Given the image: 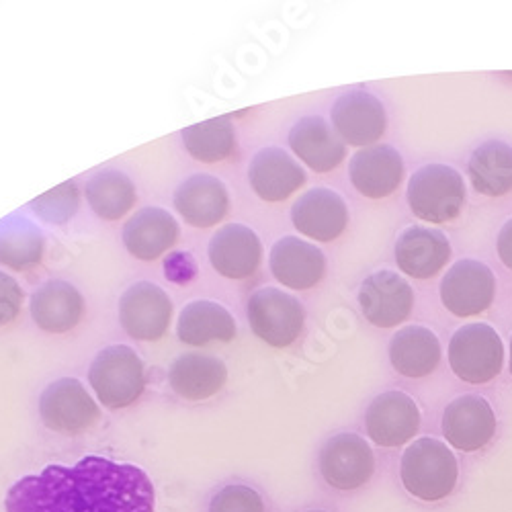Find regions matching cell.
<instances>
[{"instance_id":"7","label":"cell","mask_w":512,"mask_h":512,"mask_svg":"<svg viewBox=\"0 0 512 512\" xmlns=\"http://www.w3.org/2000/svg\"><path fill=\"white\" fill-rule=\"evenodd\" d=\"M318 467L322 480L330 488L353 492L373 478L375 455L363 437L355 433H338L322 447Z\"/></svg>"},{"instance_id":"36","label":"cell","mask_w":512,"mask_h":512,"mask_svg":"<svg viewBox=\"0 0 512 512\" xmlns=\"http://www.w3.org/2000/svg\"><path fill=\"white\" fill-rule=\"evenodd\" d=\"M496 250H498L502 265L512 271V218L508 222H504V226L500 228L498 240H496Z\"/></svg>"},{"instance_id":"22","label":"cell","mask_w":512,"mask_h":512,"mask_svg":"<svg viewBox=\"0 0 512 512\" xmlns=\"http://www.w3.org/2000/svg\"><path fill=\"white\" fill-rule=\"evenodd\" d=\"M175 207L181 218L193 228H211L220 224L230 209L226 185L211 175H195L179 185Z\"/></svg>"},{"instance_id":"24","label":"cell","mask_w":512,"mask_h":512,"mask_svg":"<svg viewBox=\"0 0 512 512\" xmlns=\"http://www.w3.org/2000/svg\"><path fill=\"white\" fill-rule=\"evenodd\" d=\"M179 240V224L166 209L146 207L123 228V244L140 261H154Z\"/></svg>"},{"instance_id":"32","label":"cell","mask_w":512,"mask_h":512,"mask_svg":"<svg viewBox=\"0 0 512 512\" xmlns=\"http://www.w3.org/2000/svg\"><path fill=\"white\" fill-rule=\"evenodd\" d=\"M78 203H80L78 185L74 181H66L54 187L52 191L33 199L29 207L37 213V218H41L44 222L54 226H64L78 211Z\"/></svg>"},{"instance_id":"25","label":"cell","mask_w":512,"mask_h":512,"mask_svg":"<svg viewBox=\"0 0 512 512\" xmlns=\"http://www.w3.org/2000/svg\"><path fill=\"white\" fill-rule=\"evenodd\" d=\"M228 379V369L222 359L189 353L179 357L168 371V383L173 392L191 402H203L222 392Z\"/></svg>"},{"instance_id":"18","label":"cell","mask_w":512,"mask_h":512,"mask_svg":"<svg viewBox=\"0 0 512 512\" xmlns=\"http://www.w3.org/2000/svg\"><path fill=\"white\" fill-rule=\"evenodd\" d=\"M398 269L412 279H431L451 261V244L441 230L410 226L396 240Z\"/></svg>"},{"instance_id":"37","label":"cell","mask_w":512,"mask_h":512,"mask_svg":"<svg viewBox=\"0 0 512 512\" xmlns=\"http://www.w3.org/2000/svg\"><path fill=\"white\" fill-rule=\"evenodd\" d=\"M510 373H512V338H510Z\"/></svg>"},{"instance_id":"6","label":"cell","mask_w":512,"mask_h":512,"mask_svg":"<svg viewBox=\"0 0 512 512\" xmlns=\"http://www.w3.org/2000/svg\"><path fill=\"white\" fill-rule=\"evenodd\" d=\"M246 316L252 332L275 349L291 347L304 332L306 310L302 302L275 287H265L250 295Z\"/></svg>"},{"instance_id":"9","label":"cell","mask_w":512,"mask_h":512,"mask_svg":"<svg viewBox=\"0 0 512 512\" xmlns=\"http://www.w3.org/2000/svg\"><path fill=\"white\" fill-rule=\"evenodd\" d=\"M173 320V302L164 289L150 281L127 287L119 300L121 328L136 340H160Z\"/></svg>"},{"instance_id":"15","label":"cell","mask_w":512,"mask_h":512,"mask_svg":"<svg viewBox=\"0 0 512 512\" xmlns=\"http://www.w3.org/2000/svg\"><path fill=\"white\" fill-rule=\"evenodd\" d=\"M291 222L306 238L332 242L343 236L349 226V207L336 191L316 187L293 203Z\"/></svg>"},{"instance_id":"38","label":"cell","mask_w":512,"mask_h":512,"mask_svg":"<svg viewBox=\"0 0 512 512\" xmlns=\"http://www.w3.org/2000/svg\"><path fill=\"white\" fill-rule=\"evenodd\" d=\"M308 512H326V510H308Z\"/></svg>"},{"instance_id":"10","label":"cell","mask_w":512,"mask_h":512,"mask_svg":"<svg viewBox=\"0 0 512 512\" xmlns=\"http://www.w3.org/2000/svg\"><path fill=\"white\" fill-rule=\"evenodd\" d=\"M496 297V277L488 265L465 259L455 263L441 281V302L457 318L484 314Z\"/></svg>"},{"instance_id":"34","label":"cell","mask_w":512,"mask_h":512,"mask_svg":"<svg viewBox=\"0 0 512 512\" xmlns=\"http://www.w3.org/2000/svg\"><path fill=\"white\" fill-rule=\"evenodd\" d=\"M23 297L19 283L5 271H0V326L13 322L19 316Z\"/></svg>"},{"instance_id":"4","label":"cell","mask_w":512,"mask_h":512,"mask_svg":"<svg viewBox=\"0 0 512 512\" xmlns=\"http://www.w3.org/2000/svg\"><path fill=\"white\" fill-rule=\"evenodd\" d=\"M89 381L103 406L111 410L127 408L136 404L144 394V361L132 347H105L91 365Z\"/></svg>"},{"instance_id":"5","label":"cell","mask_w":512,"mask_h":512,"mask_svg":"<svg viewBox=\"0 0 512 512\" xmlns=\"http://www.w3.org/2000/svg\"><path fill=\"white\" fill-rule=\"evenodd\" d=\"M447 353L453 373L472 386H484L496 379L504 365L502 338L484 322L461 326L451 336Z\"/></svg>"},{"instance_id":"12","label":"cell","mask_w":512,"mask_h":512,"mask_svg":"<svg viewBox=\"0 0 512 512\" xmlns=\"http://www.w3.org/2000/svg\"><path fill=\"white\" fill-rule=\"evenodd\" d=\"M359 306L365 320L377 328H396L414 310V291L410 283L394 271H375L359 289Z\"/></svg>"},{"instance_id":"8","label":"cell","mask_w":512,"mask_h":512,"mask_svg":"<svg viewBox=\"0 0 512 512\" xmlns=\"http://www.w3.org/2000/svg\"><path fill=\"white\" fill-rule=\"evenodd\" d=\"M39 414L50 431L78 435L101 418V410L87 388L74 377L52 381L39 398Z\"/></svg>"},{"instance_id":"3","label":"cell","mask_w":512,"mask_h":512,"mask_svg":"<svg viewBox=\"0 0 512 512\" xmlns=\"http://www.w3.org/2000/svg\"><path fill=\"white\" fill-rule=\"evenodd\" d=\"M408 205L420 222H455L467 201L461 173L447 164H426L418 168L408 183Z\"/></svg>"},{"instance_id":"31","label":"cell","mask_w":512,"mask_h":512,"mask_svg":"<svg viewBox=\"0 0 512 512\" xmlns=\"http://www.w3.org/2000/svg\"><path fill=\"white\" fill-rule=\"evenodd\" d=\"M187 152L205 164L222 162L236 154V130L228 115L195 123L181 132Z\"/></svg>"},{"instance_id":"27","label":"cell","mask_w":512,"mask_h":512,"mask_svg":"<svg viewBox=\"0 0 512 512\" xmlns=\"http://www.w3.org/2000/svg\"><path fill=\"white\" fill-rule=\"evenodd\" d=\"M234 316L218 302H191L179 316L177 334L189 347H205L209 343H230L236 338Z\"/></svg>"},{"instance_id":"30","label":"cell","mask_w":512,"mask_h":512,"mask_svg":"<svg viewBox=\"0 0 512 512\" xmlns=\"http://www.w3.org/2000/svg\"><path fill=\"white\" fill-rule=\"evenodd\" d=\"M87 201L101 220L115 222L136 205L138 191L119 170H101L87 183Z\"/></svg>"},{"instance_id":"14","label":"cell","mask_w":512,"mask_h":512,"mask_svg":"<svg viewBox=\"0 0 512 512\" xmlns=\"http://www.w3.org/2000/svg\"><path fill=\"white\" fill-rule=\"evenodd\" d=\"M443 435L457 451H482L496 435V414L490 402L476 394L455 398L443 412Z\"/></svg>"},{"instance_id":"16","label":"cell","mask_w":512,"mask_h":512,"mask_svg":"<svg viewBox=\"0 0 512 512\" xmlns=\"http://www.w3.org/2000/svg\"><path fill=\"white\" fill-rule=\"evenodd\" d=\"M402 154L388 144H375L359 150L349 164L353 187L367 199H386L394 195L404 181Z\"/></svg>"},{"instance_id":"28","label":"cell","mask_w":512,"mask_h":512,"mask_svg":"<svg viewBox=\"0 0 512 512\" xmlns=\"http://www.w3.org/2000/svg\"><path fill=\"white\" fill-rule=\"evenodd\" d=\"M467 175L480 195H508L512 191V146L500 140L484 142L469 156Z\"/></svg>"},{"instance_id":"2","label":"cell","mask_w":512,"mask_h":512,"mask_svg":"<svg viewBox=\"0 0 512 512\" xmlns=\"http://www.w3.org/2000/svg\"><path fill=\"white\" fill-rule=\"evenodd\" d=\"M400 478L414 498L439 502L453 494L459 480V463L443 441L424 437L404 451Z\"/></svg>"},{"instance_id":"29","label":"cell","mask_w":512,"mask_h":512,"mask_svg":"<svg viewBox=\"0 0 512 512\" xmlns=\"http://www.w3.org/2000/svg\"><path fill=\"white\" fill-rule=\"evenodd\" d=\"M44 256V234L21 216L0 222V263L15 271H27L39 265Z\"/></svg>"},{"instance_id":"33","label":"cell","mask_w":512,"mask_h":512,"mask_svg":"<svg viewBox=\"0 0 512 512\" xmlns=\"http://www.w3.org/2000/svg\"><path fill=\"white\" fill-rule=\"evenodd\" d=\"M207 512H269L259 490L246 484H228L209 500Z\"/></svg>"},{"instance_id":"21","label":"cell","mask_w":512,"mask_h":512,"mask_svg":"<svg viewBox=\"0 0 512 512\" xmlns=\"http://www.w3.org/2000/svg\"><path fill=\"white\" fill-rule=\"evenodd\" d=\"M263 261V244L254 230L242 224H228L209 242V263L226 279H246Z\"/></svg>"},{"instance_id":"11","label":"cell","mask_w":512,"mask_h":512,"mask_svg":"<svg viewBox=\"0 0 512 512\" xmlns=\"http://www.w3.org/2000/svg\"><path fill=\"white\" fill-rule=\"evenodd\" d=\"M330 117L340 140L361 150L375 146L388 130L386 107L367 91L340 95L332 105Z\"/></svg>"},{"instance_id":"23","label":"cell","mask_w":512,"mask_h":512,"mask_svg":"<svg viewBox=\"0 0 512 512\" xmlns=\"http://www.w3.org/2000/svg\"><path fill=\"white\" fill-rule=\"evenodd\" d=\"M84 314L80 291L62 279H52L31 295V318L50 334L70 332Z\"/></svg>"},{"instance_id":"35","label":"cell","mask_w":512,"mask_h":512,"mask_svg":"<svg viewBox=\"0 0 512 512\" xmlns=\"http://www.w3.org/2000/svg\"><path fill=\"white\" fill-rule=\"evenodd\" d=\"M197 265L189 252H173L164 261V275L173 283H187L195 277Z\"/></svg>"},{"instance_id":"17","label":"cell","mask_w":512,"mask_h":512,"mask_svg":"<svg viewBox=\"0 0 512 512\" xmlns=\"http://www.w3.org/2000/svg\"><path fill=\"white\" fill-rule=\"evenodd\" d=\"M269 267L283 287L306 291L322 281L326 273V256L312 242L285 236L273 244Z\"/></svg>"},{"instance_id":"19","label":"cell","mask_w":512,"mask_h":512,"mask_svg":"<svg viewBox=\"0 0 512 512\" xmlns=\"http://www.w3.org/2000/svg\"><path fill=\"white\" fill-rule=\"evenodd\" d=\"M248 181L263 201L281 203L306 185V173L291 154L271 146L254 154L248 166Z\"/></svg>"},{"instance_id":"1","label":"cell","mask_w":512,"mask_h":512,"mask_svg":"<svg viewBox=\"0 0 512 512\" xmlns=\"http://www.w3.org/2000/svg\"><path fill=\"white\" fill-rule=\"evenodd\" d=\"M154 484L142 467L105 457L48 465L15 482L7 512H154Z\"/></svg>"},{"instance_id":"26","label":"cell","mask_w":512,"mask_h":512,"mask_svg":"<svg viewBox=\"0 0 512 512\" xmlns=\"http://www.w3.org/2000/svg\"><path fill=\"white\" fill-rule=\"evenodd\" d=\"M441 353L437 334L424 326H406L394 334L390 343L392 367L408 379H422L435 373Z\"/></svg>"},{"instance_id":"13","label":"cell","mask_w":512,"mask_h":512,"mask_svg":"<svg viewBox=\"0 0 512 512\" xmlns=\"http://www.w3.org/2000/svg\"><path fill=\"white\" fill-rule=\"evenodd\" d=\"M418 429V404L404 392H386L377 396L365 412L367 437L379 447H402L418 435Z\"/></svg>"},{"instance_id":"20","label":"cell","mask_w":512,"mask_h":512,"mask_svg":"<svg viewBox=\"0 0 512 512\" xmlns=\"http://www.w3.org/2000/svg\"><path fill=\"white\" fill-rule=\"evenodd\" d=\"M289 146L310 170L318 175L332 173L347 158V144L322 117H302L289 132Z\"/></svg>"}]
</instances>
